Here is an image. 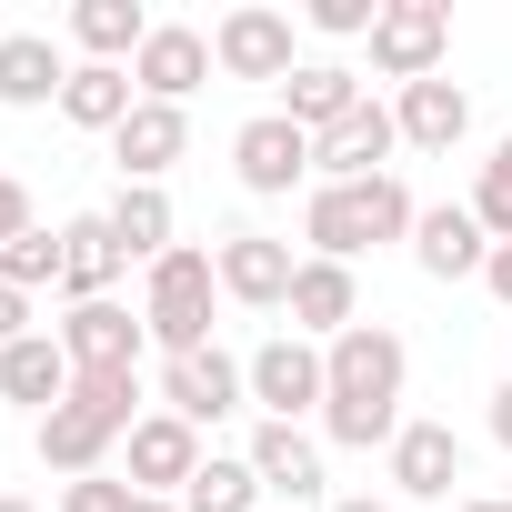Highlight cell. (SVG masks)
<instances>
[{"instance_id":"obj_1","label":"cell","mask_w":512,"mask_h":512,"mask_svg":"<svg viewBox=\"0 0 512 512\" xmlns=\"http://www.w3.org/2000/svg\"><path fill=\"white\" fill-rule=\"evenodd\" d=\"M322 372H332V392H322V432L342 442V452H392L402 442V382H412V352H402V332H382V322H352L342 342H322Z\"/></svg>"},{"instance_id":"obj_2","label":"cell","mask_w":512,"mask_h":512,"mask_svg":"<svg viewBox=\"0 0 512 512\" xmlns=\"http://www.w3.org/2000/svg\"><path fill=\"white\" fill-rule=\"evenodd\" d=\"M412 221H422V201L392 171L382 181H322L302 211V241H312V262H362L382 241H412Z\"/></svg>"},{"instance_id":"obj_3","label":"cell","mask_w":512,"mask_h":512,"mask_svg":"<svg viewBox=\"0 0 512 512\" xmlns=\"http://www.w3.org/2000/svg\"><path fill=\"white\" fill-rule=\"evenodd\" d=\"M131 422H141V372H71V402L41 412V462L81 482L101 472L111 442H131Z\"/></svg>"},{"instance_id":"obj_4","label":"cell","mask_w":512,"mask_h":512,"mask_svg":"<svg viewBox=\"0 0 512 512\" xmlns=\"http://www.w3.org/2000/svg\"><path fill=\"white\" fill-rule=\"evenodd\" d=\"M211 302H221V262L211 251H161L141 282V332L161 342V362L211 352Z\"/></svg>"},{"instance_id":"obj_5","label":"cell","mask_w":512,"mask_h":512,"mask_svg":"<svg viewBox=\"0 0 512 512\" xmlns=\"http://www.w3.org/2000/svg\"><path fill=\"white\" fill-rule=\"evenodd\" d=\"M452 61V0H382V21H372V71L382 81H442Z\"/></svg>"},{"instance_id":"obj_6","label":"cell","mask_w":512,"mask_h":512,"mask_svg":"<svg viewBox=\"0 0 512 512\" xmlns=\"http://www.w3.org/2000/svg\"><path fill=\"white\" fill-rule=\"evenodd\" d=\"M211 71L231 81H292L302 51H292V11H272V0H241V11H221L211 31Z\"/></svg>"},{"instance_id":"obj_7","label":"cell","mask_w":512,"mask_h":512,"mask_svg":"<svg viewBox=\"0 0 512 512\" xmlns=\"http://www.w3.org/2000/svg\"><path fill=\"white\" fill-rule=\"evenodd\" d=\"M241 372H251V402H262V422H302V412H322V392H332V372H322V342H302V332L262 342Z\"/></svg>"},{"instance_id":"obj_8","label":"cell","mask_w":512,"mask_h":512,"mask_svg":"<svg viewBox=\"0 0 512 512\" xmlns=\"http://www.w3.org/2000/svg\"><path fill=\"white\" fill-rule=\"evenodd\" d=\"M241 402H251V372H241L221 342H211V352H181V362H161V412H181L191 432H201V422H231Z\"/></svg>"},{"instance_id":"obj_9","label":"cell","mask_w":512,"mask_h":512,"mask_svg":"<svg viewBox=\"0 0 512 512\" xmlns=\"http://www.w3.org/2000/svg\"><path fill=\"white\" fill-rule=\"evenodd\" d=\"M231 171H241V191L282 201L292 181H312V131H302V121H282V111L241 121V131H231Z\"/></svg>"},{"instance_id":"obj_10","label":"cell","mask_w":512,"mask_h":512,"mask_svg":"<svg viewBox=\"0 0 512 512\" xmlns=\"http://www.w3.org/2000/svg\"><path fill=\"white\" fill-rule=\"evenodd\" d=\"M211 262H221V302H251V312H282L292 302V241H272V231H221L211 241Z\"/></svg>"},{"instance_id":"obj_11","label":"cell","mask_w":512,"mask_h":512,"mask_svg":"<svg viewBox=\"0 0 512 512\" xmlns=\"http://www.w3.org/2000/svg\"><path fill=\"white\" fill-rule=\"evenodd\" d=\"M201 462H211V452H201V432H191L181 412H141V422H131V492H161V502H181Z\"/></svg>"},{"instance_id":"obj_12","label":"cell","mask_w":512,"mask_h":512,"mask_svg":"<svg viewBox=\"0 0 512 512\" xmlns=\"http://www.w3.org/2000/svg\"><path fill=\"white\" fill-rule=\"evenodd\" d=\"M131 81H141V101H171V111H181V101L211 81V31H191V21H151Z\"/></svg>"},{"instance_id":"obj_13","label":"cell","mask_w":512,"mask_h":512,"mask_svg":"<svg viewBox=\"0 0 512 512\" xmlns=\"http://www.w3.org/2000/svg\"><path fill=\"white\" fill-rule=\"evenodd\" d=\"M402 151V121H392V101H362L352 121H332L322 141H312V171L322 181H382V161Z\"/></svg>"},{"instance_id":"obj_14","label":"cell","mask_w":512,"mask_h":512,"mask_svg":"<svg viewBox=\"0 0 512 512\" xmlns=\"http://www.w3.org/2000/svg\"><path fill=\"white\" fill-rule=\"evenodd\" d=\"M141 312H121V302H71V322H61V352H71V372H141Z\"/></svg>"},{"instance_id":"obj_15","label":"cell","mask_w":512,"mask_h":512,"mask_svg":"<svg viewBox=\"0 0 512 512\" xmlns=\"http://www.w3.org/2000/svg\"><path fill=\"white\" fill-rule=\"evenodd\" d=\"M412 262H422L432 282H472V272L492 262V231L472 221V201H432V211L412 221Z\"/></svg>"},{"instance_id":"obj_16","label":"cell","mask_w":512,"mask_h":512,"mask_svg":"<svg viewBox=\"0 0 512 512\" xmlns=\"http://www.w3.org/2000/svg\"><path fill=\"white\" fill-rule=\"evenodd\" d=\"M282 312H292V332H302V342H342V332L362 322V282H352V262H302Z\"/></svg>"},{"instance_id":"obj_17","label":"cell","mask_w":512,"mask_h":512,"mask_svg":"<svg viewBox=\"0 0 512 512\" xmlns=\"http://www.w3.org/2000/svg\"><path fill=\"white\" fill-rule=\"evenodd\" d=\"M241 462L262 472V492H282V502H322V442L302 422H262Z\"/></svg>"},{"instance_id":"obj_18","label":"cell","mask_w":512,"mask_h":512,"mask_svg":"<svg viewBox=\"0 0 512 512\" xmlns=\"http://www.w3.org/2000/svg\"><path fill=\"white\" fill-rule=\"evenodd\" d=\"M131 272V251L111 241V221L101 211H81V221H61V292L71 302H111V282Z\"/></svg>"},{"instance_id":"obj_19","label":"cell","mask_w":512,"mask_h":512,"mask_svg":"<svg viewBox=\"0 0 512 512\" xmlns=\"http://www.w3.org/2000/svg\"><path fill=\"white\" fill-rule=\"evenodd\" d=\"M131 111H141V81H131L121 61H71V91H61V121H71V131H101V141H111Z\"/></svg>"},{"instance_id":"obj_20","label":"cell","mask_w":512,"mask_h":512,"mask_svg":"<svg viewBox=\"0 0 512 512\" xmlns=\"http://www.w3.org/2000/svg\"><path fill=\"white\" fill-rule=\"evenodd\" d=\"M181 151H191V121H181L171 101H141V111L111 131V161H121V181H161Z\"/></svg>"},{"instance_id":"obj_21","label":"cell","mask_w":512,"mask_h":512,"mask_svg":"<svg viewBox=\"0 0 512 512\" xmlns=\"http://www.w3.org/2000/svg\"><path fill=\"white\" fill-rule=\"evenodd\" d=\"M392 482H402L412 502H452V482H462V442H452V422H402V442H392Z\"/></svg>"},{"instance_id":"obj_22","label":"cell","mask_w":512,"mask_h":512,"mask_svg":"<svg viewBox=\"0 0 512 512\" xmlns=\"http://www.w3.org/2000/svg\"><path fill=\"white\" fill-rule=\"evenodd\" d=\"M61 91H71V61L41 31H0V111H41Z\"/></svg>"},{"instance_id":"obj_23","label":"cell","mask_w":512,"mask_h":512,"mask_svg":"<svg viewBox=\"0 0 512 512\" xmlns=\"http://www.w3.org/2000/svg\"><path fill=\"white\" fill-rule=\"evenodd\" d=\"M0 402H31V412H61V402H71V352H61V332H31V342L0 352Z\"/></svg>"},{"instance_id":"obj_24","label":"cell","mask_w":512,"mask_h":512,"mask_svg":"<svg viewBox=\"0 0 512 512\" xmlns=\"http://www.w3.org/2000/svg\"><path fill=\"white\" fill-rule=\"evenodd\" d=\"M352 111H362V81H352L342 61H302V71L282 81V121H302L312 141H322L332 121H352Z\"/></svg>"},{"instance_id":"obj_25","label":"cell","mask_w":512,"mask_h":512,"mask_svg":"<svg viewBox=\"0 0 512 512\" xmlns=\"http://www.w3.org/2000/svg\"><path fill=\"white\" fill-rule=\"evenodd\" d=\"M392 121H402L412 151H452V141L472 131V91H462V81H412V91L392 101Z\"/></svg>"},{"instance_id":"obj_26","label":"cell","mask_w":512,"mask_h":512,"mask_svg":"<svg viewBox=\"0 0 512 512\" xmlns=\"http://www.w3.org/2000/svg\"><path fill=\"white\" fill-rule=\"evenodd\" d=\"M101 221H111V241L131 251V262H161V251H181V241H171V191H161V181H121V201H111Z\"/></svg>"},{"instance_id":"obj_27","label":"cell","mask_w":512,"mask_h":512,"mask_svg":"<svg viewBox=\"0 0 512 512\" xmlns=\"http://www.w3.org/2000/svg\"><path fill=\"white\" fill-rule=\"evenodd\" d=\"M71 41L91 51V61H141V41H151V11H141V0H81V11H71Z\"/></svg>"},{"instance_id":"obj_28","label":"cell","mask_w":512,"mask_h":512,"mask_svg":"<svg viewBox=\"0 0 512 512\" xmlns=\"http://www.w3.org/2000/svg\"><path fill=\"white\" fill-rule=\"evenodd\" d=\"M181 512H262V472H251V462H201L191 472V492H181Z\"/></svg>"},{"instance_id":"obj_29","label":"cell","mask_w":512,"mask_h":512,"mask_svg":"<svg viewBox=\"0 0 512 512\" xmlns=\"http://www.w3.org/2000/svg\"><path fill=\"white\" fill-rule=\"evenodd\" d=\"M0 282L11 292H41V282H61V231H21V241H0Z\"/></svg>"},{"instance_id":"obj_30","label":"cell","mask_w":512,"mask_h":512,"mask_svg":"<svg viewBox=\"0 0 512 512\" xmlns=\"http://www.w3.org/2000/svg\"><path fill=\"white\" fill-rule=\"evenodd\" d=\"M472 221H482L492 241H512V131L492 141V161H482V181H472Z\"/></svg>"},{"instance_id":"obj_31","label":"cell","mask_w":512,"mask_h":512,"mask_svg":"<svg viewBox=\"0 0 512 512\" xmlns=\"http://www.w3.org/2000/svg\"><path fill=\"white\" fill-rule=\"evenodd\" d=\"M141 492L131 482H111V472H81V482H61V512H131Z\"/></svg>"},{"instance_id":"obj_32","label":"cell","mask_w":512,"mask_h":512,"mask_svg":"<svg viewBox=\"0 0 512 512\" xmlns=\"http://www.w3.org/2000/svg\"><path fill=\"white\" fill-rule=\"evenodd\" d=\"M372 21H382V0H312V31L332 41H372Z\"/></svg>"},{"instance_id":"obj_33","label":"cell","mask_w":512,"mask_h":512,"mask_svg":"<svg viewBox=\"0 0 512 512\" xmlns=\"http://www.w3.org/2000/svg\"><path fill=\"white\" fill-rule=\"evenodd\" d=\"M11 342H31V292L0 282V352H11Z\"/></svg>"},{"instance_id":"obj_34","label":"cell","mask_w":512,"mask_h":512,"mask_svg":"<svg viewBox=\"0 0 512 512\" xmlns=\"http://www.w3.org/2000/svg\"><path fill=\"white\" fill-rule=\"evenodd\" d=\"M21 231H31V191L0 171V241H21Z\"/></svg>"},{"instance_id":"obj_35","label":"cell","mask_w":512,"mask_h":512,"mask_svg":"<svg viewBox=\"0 0 512 512\" xmlns=\"http://www.w3.org/2000/svg\"><path fill=\"white\" fill-rule=\"evenodd\" d=\"M482 292L512 312V241H492V262H482Z\"/></svg>"},{"instance_id":"obj_36","label":"cell","mask_w":512,"mask_h":512,"mask_svg":"<svg viewBox=\"0 0 512 512\" xmlns=\"http://www.w3.org/2000/svg\"><path fill=\"white\" fill-rule=\"evenodd\" d=\"M492 442H502V452H512V382H502V392H492Z\"/></svg>"},{"instance_id":"obj_37","label":"cell","mask_w":512,"mask_h":512,"mask_svg":"<svg viewBox=\"0 0 512 512\" xmlns=\"http://www.w3.org/2000/svg\"><path fill=\"white\" fill-rule=\"evenodd\" d=\"M332 512H392V502H372V492H352V502H332Z\"/></svg>"},{"instance_id":"obj_38","label":"cell","mask_w":512,"mask_h":512,"mask_svg":"<svg viewBox=\"0 0 512 512\" xmlns=\"http://www.w3.org/2000/svg\"><path fill=\"white\" fill-rule=\"evenodd\" d=\"M131 512H181V502H161V492H141V502H131Z\"/></svg>"},{"instance_id":"obj_39","label":"cell","mask_w":512,"mask_h":512,"mask_svg":"<svg viewBox=\"0 0 512 512\" xmlns=\"http://www.w3.org/2000/svg\"><path fill=\"white\" fill-rule=\"evenodd\" d=\"M452 512H512V502H452Z\"/></svg>"},{"instance_id":"obj_40","label":"cell","mask_w":512,"mask_h":512,"mask_svg":"<svg viewBox=\"0 0 512 512\" xmlns=\"http://www.w3.org/2000/svg\"><path fill=\"white\" fill-rule=\"evenodd\" d=\"M0 512H31V502H11V492H0Z\"/></svg>"}]
</instances>
